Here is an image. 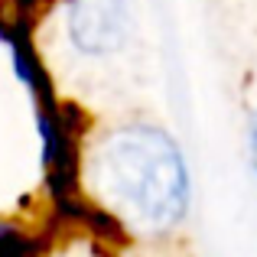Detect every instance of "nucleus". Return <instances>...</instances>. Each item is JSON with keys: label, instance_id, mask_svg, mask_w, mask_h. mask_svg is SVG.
Listing matches in <instances>:
<instances>
[{"label": "nucleus", "instance_id": "obj_1", "mask_svg": "<svg viewBox=\"0 0 257 257\" xmlns=\"http://www.w3.org/2000/svg\"><path fill=\"white\" fill-rule=\"evenodd\" d=\"M91 176L101 202L140 231H170L189 208L186 160L157 124H124L104 134Z\"/></svg>", "mask_w": 257, "mask_h": 257}, {"label": "nucleus", "instance_id": "obj_2", "mask_svg": "<svg viewBox=\"0 0 257 257\" xmlns=\"http://www.w3.org/2000/svg\"><path fill=\"white\" fill-rule=\"evenodd\" d=\"M69 39L85 56H111L131 36V4L127 0H72Z\"/></svg>", "mask_w": 257, "mask_h": 257}, {"label": "nucleus", "instance_id": "obj_3", "mask_svg": "<svg viewBox=\"0 0 257 257\" xmlns=\"http://www.w3.org/2000/svg\"><path fill=\"white\" fill-rule=\"evenodd\" d=\"M251 163H254V173H257V117L251 120Z\"/></svg>", "mask_w": 257, "mask_h": 257}]
</instances>
